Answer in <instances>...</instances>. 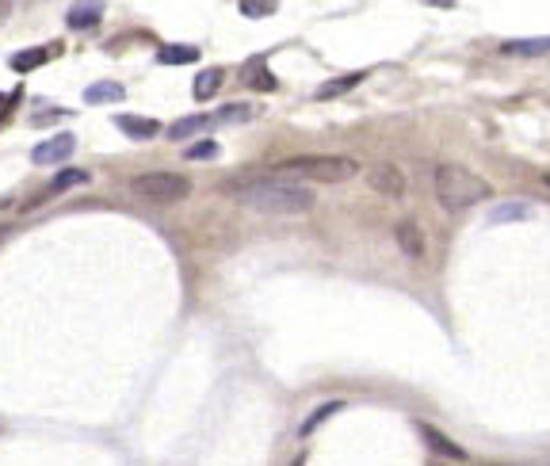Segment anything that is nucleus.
Masks as SVG:
<instances>
[{
	"label": "nucleus",
	"mask_w": 550,
	"mask_h": 466,
	"mask_svg": "<svg viewBox=\"0 0 550 466\" xmlns=\"http://www.w3.org/2000/svg\"><path fill=\"white\" fill-rule=\"evenodd\" d=\"M249 211L275 214V218H291V214H306L314 207V191L306 188V180H291V176H264V180H249L226 188Z\"/></svg>",
	"instance_id": "obj_1"
},
{
	"label": "nucleus",
	"mask_w": 550,
	"mask_h": 466,
	"mask_svg": "<svg viewBox=\"0 0 550 466\" xmlns=\"http://www.w3.org/2000/svg\"><path fill=\"white\" fill-rule=\"evenodd\" d=\"M489 195H493V188H489L478 172L463 169V165H440V169H436V199H440L444 211L451 214L470 211V207L486 203Z\"/></svg>",
	"instance_id": "obj_2"
},
{
	"label": "nucleus",
	"mask_w": 550,
	"mask_h": 466,
	"mask_svg": "<svg viewBox=\"0 0 550 466\" xmlns=\"http://www.w3.org/2000/svg\"><path fill=\"white\" fill-rule=\"evenodd\" d=\"M279 176H291V180H310V184H344L352 180L360 165L352 157H329V153H310V157H291L283 165H275Z\"/></svg>",
	"instance_id": "obj_3"
},
{
	"label": "nucleus",
	"mask_w": 550,
	"mask_h": 466,
	"mask_svg": "<svg viewBox=\"0 0 550 466\" xmlns=\"http://www.w3.org/2000/svg\"><path fill=\"white\" fill-rule=\"evenodd\" d=\"M130 188L146 203H180L191 195V180L180 172H146V176H134Z\"/></svg>",
	"instance_id": "obj_4"
},
{
	"label": "nucleus",
	"mask_w": 550,
	"mask_h": 466,
	"mask_svg": "<svg viewBox=\"0 0 550 466\" xmlns=\"http://www.w3.org/2000/svg\"><path fill=\"white\" fill-rule=\"evenodd\" d=\"M73 134H54L50 142H43V146H35V153H31V161L35 165H58V161H65V157H73Z\"/></svg>",
	"instance_id": "obj_5"
},
{
	"label": "nucleus",
	"mask_w": 550,
	"mask_h": 466,
	"mask_svg": "<svg viewBox=\"0 0 550 466\" xmlns=\"http://www.w3.org/2000/svg\"><path fill=\"white\" fill-rule=\"evenodd\" d=\"M367 180H371V188L390 195V199H402L405 195V176L402 169H394V165H375V169L367 172Z\"/></svg>",
	"instance_id": "obj_6"
},
{
	"label": "nucleus",
	"mask_w": 550,
	"mask_h": 466,
	"mask_svg": "<svg viewBox=\"0 0 550 466\" xmlns=\"http://www.w3.org/2000/svg\"><path fill=\"white\" fill-rule=\"evenodd\" d=\"M100 16H104V0H77V4L69 8L65 23H69L73 31H88V27L100 23Z\"/></svg>",
	"instance_id": "obj_7"
},
{
	"label": "nucleus",
	"mask_w": 550,
	"mask_h": 466,
	"mask_svg": "<svg viewBox=\"0 0 550 466\" xmlns=\"http://www.w3.org/2000/svg\"><path fill=\"white\" fill-rule=\"evenodd\" d=\"M115 127L123 130L127 138H134V142H149V138L161 134V123L157 119H142V115H119Z\"/></svg>",
	"instance_id": "obj_8"
},
{
	"label": "nucleus",
	"mask_w": 550,
	"mask_h": 466,
	"mask_svg": "<svg viewBox=\"0 0 550 466\" xmlns=\"http://www.w3.org/2000/svg\"><path fill=\"white\" fill-rule=\"evenodd\" d=\"M417 432H421V440H424L428 447H432L436 455H444V459H466L463 447L451 444V440H447V436L440 432V428H432V424H417Z\"/></svg>",
	"instance_id": "obj_9"
},
{
	"label": "nucleus",
	"mask_w": 550,
	"mask_h": 466,
	"mask_svg": "<svg viewBox=\"0 0 550 466\" xmlns=\"http://www.w3.org/2000/svg\"><path fill=\"white\" fill-rule=\"evenodd\" d=\"M50 46H31V50H20V54H12L8 58V65L16 69V73H31V69H39V65H46L50 62Z\"/></svg>",
	"instance_id": "obj_10"
},
{
	"label": "nucleus",
	"mask_w": 550,
	"mask_h": 466,
	"mask_svg": "<svg viewBox=\"0 0 550 466\" xmlns=\"http://www.w3.org/2000/svg\"><path fill=\"white\" fill-rule=\"evenodd\" d=\"M123 96H127V88L119 85V81H96V85L85 88L88 104H119Z\"/></svg>",
	"instance_id": "obj_11"
},
{
	"label": "nucleus",
	"mask_w": 550,
	"mask_h": 466,
	"mask_svg": "<svg viewBox=\"0 0 550 466\" xmlns=\"http://www.w3.org/2000/svg\"><path fill=\"white\" fill-rule=\"evenodd\" d=\"M241 81L249 88H260V92H268V88H275V77L268 73V65L260 62V58H253V62L241 69Z\"/></svg>",
	"instance_id": "obj_12"
},
{
	"label": "nucleus",
	"mask_w": 550,
	"mask_h": 466,
	"mask_svg": "<svg viewBox=\"0 0 550 466\" xmlns=\"http://www.w3.org/2000/svg\"><path fill=\"white\" fill-rule=\"evenodd\" d=\"M211 123H214L211 115H188V119L172 123V127H169V138H172V142H184V138H191V134H199V130L211 127Z\"/></svg>",
	"instance_id": "obj_13"
},
{
	"label": "nucleus",
	"mask_w": 550,
	"mask_h": 466,
	"mask_svg": "<svg viewBox=\"0 0 550 466\" xmlns=\"http://www.w3.org/2000/svg\"><path fill=\"white\" fill-rule=\"evenodd\" d=\"M222 81H226L222 69H203V73L195 77V100H211L214 92L222 88Z\"/></svg>",
	"instance_id": "obj_14"
},
{
	"label": "nucleus",
	"mask_w": 550,
	"mask_h": 466,
	"mask_svg": "<svg viewBox=\"0 0 550 466\" xmlns=\"http://www.w3.org/2000/svg\"><path fill=\"white\" fill-rule=\"evenodd\" d=\"M398 245L405 249V256H424V237L417 230V222H402L398 226Z\"/></svg>",
	"instance_id": "obj_15"
},
{
	"label": "nucleus",
	"mask_w": 550,
	"mask_h": 466,
	"mask_svg": "<svg viewBox=\"0 0 550 466\" xmlns=\"http://www.w3.org/2000/svg\"><path fill=\"white\" fill-rule=\"evenodd\" d=\"M195 58H199V50H195V46H161V50H157V62L161 65L195 62Z\"/></svg>",
	"instance_id": "obj_16"
},
{
	"label": "nucleus",
	"mask_w": 550,
	"mask_h": 466,
	"mask_svg": "<svg viewBox=\"0 0 550 466\" xmlns=\"http://www.w3.org/2000/svg\"><path fill=\"white\" fill-rule=\"evenodd\" d=\"M340 409H344V402H329V405H321L318 413H310V417L302 421V428H298V436H310V432H314L318 424H325V421H329V417H333V413H340Z\"/></svg>",
	"instance_id": "obj_17"
},
{
	"label": "nucleus",
	"mask_w": 550,
	"mask_h": 466,
	"mask_svg": "<svg viewBox=\"0 0 550 466\" xmlns=\"http://www.w3.org/2000/svg\"><path fill=\"white\" fill-rule=\"evenodd\" d=\"M363 81V73H352V77H337V81H329V85L318 88V100H333L340 92H348V88H356Z\"/></svg>",
	"instance_id": "obj_18"
},
{
	"label": "nucleus",
	"mask_w": 550,
	"mask_h": 466,
	"mask_svg": "<svg viewBox=\"0 0 550 466\" xmlns=\"http://www.w3.org/2000/svg\"><path fill=\"white\" fill-rule=\"evenodd\" d=\"M85 180H88L85 169H65V172H58V180L50 184V195H62V191L77 188V184H85Z\"/></svg>",
	"instance_id": "obj_19"
},
{
	"label": "nucleus",
	"mask_w": 550,
	"mask_h": 466,
	"mask_svg": "<svg viewBox=\"0 0 550 466\" xmlns=\"http://www.w3.org/2000/svg\"><path fill=\"white\" fill-rule=\"evenodd\" d=\"M214 123H249L253 119V107H245V104H233V107H222L218 115H211Z\"/></svg>",
	"instance_id": "obj_20"
},
{
	"label": "nucleus",
	"mask_w": 550,
	"mask_h": 466,
	"mask_svg": "<svg viewBox=\"0 0 550 466\" xmlns=\"http://www.w3.org/2000/svg\"><path fill=\"white\" fill-rule=\"evenodd\" d=\"M275 4L279 0H241V16H249V20H264V16H272Z\"/></svg>",
	"instance_id": "obj_21"
},
{
	"label": "nucleus",
	"mask_w": 550,
	"mask_h": 466,
	"mask_svg": "<svg viewBox=\"0 0 550 466\" xmlns=\"http://www.w3.org/2000/svg\"><path fill=\"white\" fill-rule=\"evenodd\" d=\"M550 50V35L547 39H528V43H505V54H547Z\"/></svg>",
	"instance_id": "obj_22"
},
{
	"label": "nucleus",
	"mask_w": 550,
	"mask_h": 466,
	"mask_svg": "<svg viewBox=\"0 0 550 466\" xmlns=\"http://www.w3.org/2000/svg\"><path fill=\"white\" fill-rule=\"evenodd\" d=\"M528 211H531L528 203H505V207H497L489 218H493V222H516V218H524Z\"/></svg>",
	"instance_id": "obj_23"
},
{
	"label": "nucleus",
	"mask_w": 550,
	"mask_h": 466,
	"mask_svg": "<svg viewBox=\"0 0 550 466\" xmlns=\"http://www.w3.org/2000/svg\"><path fill=\"white\" fill-rule=\"evenodd\" d=\"M191 161H211V157H218V142H199L195 149H188Z\"/></svg>",
	"instance_id": "obj_24"
},
{
	"label": "nucleus",
	"mask_w": 550,
	"mask_h": 466,
	"mask_svg": "<svg viewBox=\"0 0 550 466\" xmlns=\"http://www.w3.org/2000/svg\"><path fill=\"white\" fill-rule=\"evenodd\" d=\"M12 4H16V0H0V23L12 16Z\"/></svg>",
	"instance_id": "obj_25"
},
{
	"label": "nucleus",
	"mask_w": 550,
	"mask_h": 466,
	"mask_svg": "<svg viewBox=\"0 0 550 466\" xmlns=\"http://www.w3.org/2000/svg\"><path fill=\"white\" fill-rule=\"evenodd\" d=\"M0 241H4V226H0Z\"/></svg>",
	"instance_id": "obj_26"
},
{
	"label": "nucleus",
	"mask_w": 550,
	"mask_h": 466,
	"mask_svg": "<svg viewBox=\"0 0 550 466\" xmlns=\"http://www.w3.org/2000/svg\"><path fill=\"white\" fill-rule=\"evenodd\" d=\"M547 184H550V172H547Z\"/></svg>",
	"instance_id": "obj_27"
},
{
	"label": "nucleus",
	"mask_w": 550,
	"mask_h": 466,
	"mask_svg": "<svg viewBox=\"0 0 550 466\" xmlns=\"http://www.w3.org/2000/svg\"><path fill=\"white\" fill-rule=\"evenodd\" d=\"M0 104H4V96H0Z\"/></svg>",
	"instance_id": "obj_28"
}]
</instances>
